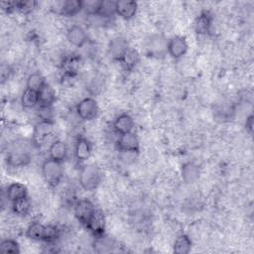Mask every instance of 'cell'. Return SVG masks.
<instances>
[{"label":"cell","instance_id":"obj_5","mask_svg":"<svg viewBox=\"0 0 254 254\" xmlns=\"http://www.w3.org/2000/svg\"><path fill=\"white\" fill-rule=\"evenodd\" d=\"M54 131V123L49 121H39L33 130L32 141L36 146H41Z\"/></svg>","mask_w":254,"mask_h":254},{"label":"cell","instance_id":"obj_29","mask_svg":"<svg viewBox=\"0 0 254 254\" xmlns=\"http://www.w3.org/2000/svg\"><path fill=\"white\" fill-rule=\"evenodd\" d=\"M0 251L4 253L18 254L20 253L19 243L14 239H5L0 244Z\"/></svg>","mask_w":254,"mask_h":254},{"label":"cell","instance_id":"obj_7","mask_svg":"<svg viewBox=\"0 0 254 254\" xmlns=\"http://www.w3.org/2000/svg\"><path fill=\"white\" fill-rule=\"evenodd\" d=\"M188 42L185 37L176 36L167 43V52L174 59H180L186 55L188 51Z\"/></svg>","mask_w":254,"mask_h":254},{"label":"cell","instance_id":"obj_20","mask_svg":"<svg viewBox=\"0 0 254 254\" xmlns=\"http://www.w3.org/2000/svg\"><path fill=\"white\" fill-rule=\"evenodd\" d=\"M38 96H39V105L53 106L56 100V92L54 88L47 82L38 91Z\"/></svg>","mask_w":254,"mask_h":254},{"label":"cell","instance_id":"obj_25","mask_svg":"<svg viewBox=\"0 0 254 254\" xmlns=\"http://www.w3.org/2000/svg\"><path fill=\"white\" fill-rule=\"evenodd\" d=\"M44 230L45 225L40 222H33L28 226L26 230V235L32 240H43Z\"/></svg>","mask_w":254,"mask_h":254},{"label":"cell","instance_id":"obj_9","mask_svg":"<svg viewBox=\"0 0 254 254\" xmlns=\"http://www.w3.org/2000/svg\"><path fill=\"white\" fill-rule=\"evenodd\" d=\"M129 50V46L127 41L124 38L117 37L110 41L108 46V53L110 57L115 61H121L124 55Z\"/></svg>","mask_w":254,"mask_h":254},{"label":"cell","instance_id":"obj_17","mask_svg":"<svg viewBox=\"0 0 254 254\" xmlns=\"http://www.w3.org/2000/svg\"><path fill=\"white\" fill-rule=\"evenodd\" d=\"M27 194H28L27 188L21 183H13L9 185L6 190V196L11 202L21 198L28 197Z\"/></svg>","mask_w":254,"mask_h":254},{"label":"cell","instance_id":"obj_10","mask_svg":"<svg viewBox=\"0 0 254 254\" xmlns=\"http://www.w3.org/2000/svg\"><path fill=\"white\" fill-rule=\"evenodd\" d=\"M67 41L75 47H82L87 41V35L83 28L78 25L71 26L66 33Z\"/></svg>","mask_w":254,"mask_h":254},{"label":"cell","instance_id":"obj_26","mask_svg":"<svg viewBox=\"0 0 254 254\" xmlns=\"http://www.w3.org/2000/svg\"><path fill=\"white\" fill-rule=\"evenodd\" d=\"M138 62H139L138 53L135 50H132L130 48L127 51V53L124 55L122 60L120 61V63H122V65L127 69L133 68L138 64Z\"/></svg>","mask_w":254,"mask_h":254},{"label":"cell","instance_id":"obj_2","mask_svg":"<svg viewBox=\"0 0 254 254\" xmlns=\"http://www.w3.org/2000/svg\"><path fill=\"white\" fill-rule=\"evenodd\" d=\"M101 172L95 165H85L79 172V184L85 190H95L101 182Z\"/></svg>","mask_w":254,"mask_h":254},{"label":"cell","instance_id":"obj_13","mask_svg":"<svg viewBox=\"0 0 254 254\" xmlns=\"http://www.w3.org/2000/svg\"><path fill=\"white\" fill-rule=\"evenodd\" d=\"M31 161V157L28 153L22 151H11L7 154L6 162L7 165L13 168L24 167Z\"/></svg>","mask_w":254,"mask_h":254},{"label":"cell","instance_id":"obj_16","mask_svg":"<svg viewBox=\"0 0 254 254\" xmlns=\"http://www.w3.org/2000/svg\"><path fill=\"white\" fill-rule=\"evenodd\" d=\"M91 154V146L87 139L78 138L74 146V156L77 161H86Z\"/></svg>","mask_w":254,"mask_h":254},{"label":"cell","instance_id":"obj_30","mask_svg":"<svg viewBox=\"0 0 254 254\" xmlns=\"http://www.w3.org/2000/svg\"><path fill=\"white\" fill-rule=\"evenodd\" d=\"M60 236V230L54 226V225H45V230H44V236H43V241L46 242H55Z\"/></svg>","mask_w":254,"mask_h":254},{"label":"cell","instance_id":"obj_12","mask_svg":"<svg viewBox=\"0 0 254 254\" xmlns=\"http://www.w3.org/2000/svg\"><path fill=\"white\" fill-rule=\"evenodd\" d=\"M133 127H134V120L127 113H123L119 115L113 122V129L119 135L132 132Z\"/></svg>","mask_w":254,"mask_h":254},{"label":"cell","instance_id":"obj_35","mask_svg":"<svg viewBox=\"0 0 254 254\" xmlns=\"http://www.w3.org/2000/svg\"><path fill=\"white\" fill-rule=\"evenodd\" d=\"M245 128L246 130H248V132H252V128H253V116L250 115L248 116V118L246 119V122H245Z\"/></svg>","mask_w":254,"mask_h":254},{"label":"cell","instance_id":"obj_6","mask_svg":"<svg viewBox=\"0 0 254 254\" xmlns=\"http://www.w3.org/2000/svg\"><path fill=\"white\" fill-rule=\"evenodd\" d=\"M116 146L120 152L135 153L139 151V140L132 132L121 134L117 139Z\"/></svg>","mask_w":254,"mask_h":254},{"label":"cell","instance_id":"obj_21","mask_svg":"<svg viewBox=\"0 0 254 254\" xmlns=\"http://www.w3.org/2000/svg\"><path fill=\"white\" fill-rule=\"evenodd\" d=\"M191 249V240L187 234H182L177 237L174 243L173 250L177 254H188Z\"/></svg>","mask_w":254,"mask_h":254},{"label":"cell","instance_id":"obj_18","mask_svg":"<svg viewBox=\"0 0 254 254\" xmlns=\"http://www.w3.org/2000/svg\"><path fill=\"white\" fill-rule=\"evenodd\" d=\"M181 173H182L183 181L187 184H192L196 182L199 178V169L197 165L191 162L184 164L182 167Z\"/></svg>","mask_w":254,"mask_h":254},{"label":"cell","instance_id":"obj_8","mask_svg":"<svg viewBox=\"0 0 254 254\" xmlns=\"http://www.w3.org/2000/svg\"><path fill=\"white\" fill-rule=\"evenodd\" d=\"M87 229L96 237L103 235L105 231V216L99 209H95L91 218L86 224Z\"/></svg>","mask_w":254,"mask_h":254},{"label":"cell","instance_id":"obj_22","mask_svg":"<svg viewBox=\"0 0 254 254\" xmlns=\"http://www.w3.org/2000/svg\"><path fill=\"white\" fill-rule=\"evenodd\" d=\"M32 208L31 201L28 197L18 199L12 202V210L18 216H26L30 213Z\"/></svg>","mask_w":254,"mask_h":254},{"label":"cell","instance_id":"obj_31","mask_svg":"<svg viewBox=\"0 0 254 254\" xmlns=\"http://www.w3.org/2000/svg\"><path fill=\"white\" fill-rule=\"evenodd\" d=\"M38 116L41 119L40 121L53 122V119H54V109H53V107L52 106L39 105Z\"/></svg>","mask_w":254,"mask_h":254},{"label":"cell","instance_id":"obj_19","mask_svg":"<svg viewBox=\"0 0 254 254\" xmlns=\"http://www.w3.org/2000/svg\"><path fill=\"white\" fill-rule=\"evenodd\" d=\"M83 8V2L80 0H66L61 3L60 12L66 17H72L76 15Z\"/></svg>","mask_w":254,"mask_h":254},{"label":"cell","instance_id":"obj_34","mask_svg":"<svg viewBox=\"0 0 254 254\" xmlns=\"http://www.w3.org/2000/svg\"><path fill=\"white\" fill-rule=\"evenodd\" d=\"M12 73V69L11 67L7 64H1V68H0V76H1V82L4 83L6 80H8V78L10 77Z\"/></svg>","mask_w":254,"mask_h":254},{"label":"cell","instance_id":"obj_32","mask_svg":"<svg viewBox=\"0 0 254 254\" xmlns=\"http://www.w3.org/2000/svg\"><path fill=\"white\" fill-rule=\"evenodd\" d=\"M82 2H83V8L82 9L87 14L92 15V16L97 15V12H98V9H99L101 1L91 0V1H82Z\"/></svg>","mask_w":254,"mask_h":254},{"label":"cell","instance_id":"obj_14","mask_svg":"<svg viewBox=\"0 0 254 254\" xmlns=\"http://www.w3.org/2000/svg\"><path fill=\"white\" fill-rule=\"evenodd\" d=\"M49 156L51 159L64 162L67 157V146L64 141L56 140L49 147Z\"/></svg>","mask_w":254,"mask_h":254},{"label":"cell","instance_id":"obj_11","mask_svg":"<svg viewBox=\"0 0 254 254\" xmlns=\"http://www.w3.org/2000/svg\"><path fill=\"white\" fill-rule=\"evenodd\" d=\"M137 7L135 1H116V14L125 20H130L135 16Z\"/></svg>","mask_w":254,"mask_h":254},{"label":"cell","instance_id":"obj_28","mask_svg":"<svg viewBox=\"0 0 254 254\" xmlns=\"http://www.w3.org/2000/svg\"><path fill=\"white\" fill-rule=\"evenodd\" d=\"M148 49L150 52L156 56H159L163 53L164 50H167V44L164 43V39H162L159 36H156L155 38H152L150 40V44L148 46Z\"/></svg>","mask_w":254,"mask_h":254},{"label":"cell","instance_id":"obj_3","mask_svg":"<svg viewBox=\"0 0 254 254\" xmlns=\"http://www.w3.org/2000/svg\"><path fill=\"white\" fill-rule=\"evenodd\" d=\"M98 112V105L95 99L91 97L83 98L76 106V113L80 119L84 121L92 120L96 117Z\"/></svg>","mask_w":254,"mask_h":254},{"label":"cell","instance_id":"obj_33","mask_svg":"<svg viewBox=\"0 0 254 254\" xmlns=\"http://www.w3.org/2000/svg\"><path fill=\"white\" fill-rule=\"evenodd\" d=\"M37 5L36 1H19L17 2V10H19L22 13H29L31 12Z\"/></svg>","mask_w":254,"mask_h":254},{"label":"cell","instance_id":"obj_1","mask_svg":"<svg viewBox=\"0 0 254 254\" xmlns=\"http://www.w3.org/2000/svg\"><path fill=\"white\" fill-rule=\"evenodd\" d=\"M42 174L46 183L50 187H57L64 176L63 162H59L51 158L47 159L42 165Z\"/></svg>","mask_w":254,"mask_h":254},{"label":"cell","instance_id":"obj_4","mask_svg":"<svg viewBox=\"0 0 254 254\" xmlns=\"http://www.w3.org/2000/svg\"><path fill=\"white\" fill-rule=\"evenodd\" d=\"M95 211L93 203L88 199H79L75 202L73 207L74 216L76 219L83 225L86 226L87 222L91 218L92 214Z\"/></svg>","mask_w":254,"mask_h":254},{"label":"cell","instance_id":"obj_15","mask_svg":"<svg viewBox=\"0 0 254 254\" xmlns=\"http://www.w3.org/2000/svg\"><path fill=\"white\" fill-rule=\"evenodd\" d=\"M212 23V16L209 12L203 11L194 21V31L199 35H205L209 32Z\"/></svg>","mask_w":254,"mask_h":254},{"label":"cell","instance_id":"obj_24","mask_svg":"<svg viewBox=\"0 0 254 254\" xmlns=\"http://www.w3.org/2000/svg\"><path fill=\"white\" fill-rule=\"evenodd\" d=\"M114 14H116V1H101L97 12V16L101 18H109Z\"/></svg>","mask_w":254,"mask_h":254},{"label":"cell","instance_id":"obj_27","mask_svg":"<svg viewBox=\"0 0 254 254\" xmlns=\"http://www.w3.org/2000/svg\"><path fill=\"white\" fill-rule=\"evenodd\" d=\"M46 83L44 77L39 72H34L28 76L27 79V88L33 89L35 91H39L43 85Z\"/></svg>","mask_w":254,"mask_h":254},{"label":"cell","instance_id":"obj_23","mask_svg":"<svg viewBox=\"0 0 254 254\" xmlns=\"http://www.w3.org/2000/svg\"><path fill=\"white\" fill-rule=\"evenodd\" d=\"M21 104L24 108H33L36 104H39L38 91L26 87L21 96Z\"/></svg>","mask_w":254,"mask_h":254}]
</instances>
